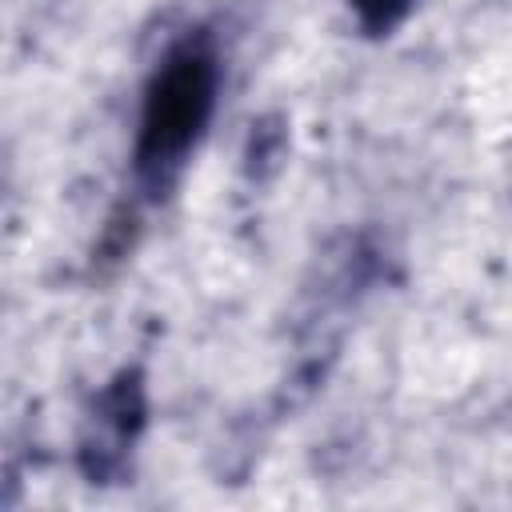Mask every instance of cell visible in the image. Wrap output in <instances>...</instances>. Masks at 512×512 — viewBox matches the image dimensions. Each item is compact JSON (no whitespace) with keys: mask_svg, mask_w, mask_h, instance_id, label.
<instances>
[{"mask_svg":"<svg viewBox=\"0 0 512 512\" xmlns=\"http://www.w3.org/2000/svg\"><path fill=\"white\" fill-rule=\"evenodd\" d=\"M216 104V56L204 36H188L156 64L144 112H140V136H136V176L148 188H164L192 144L200 140L208 116Z\"/></svg>","mask_w":512,"mask_h":512,"instance_id":"1","label":"cell"},{"mask_svg":"<svg viewBox=\"0 0 512 512\" xmlns=\"http://www.w3.org/2000/svg\"><path fill=\"white\" fill-rule=\"evenodd\" d=\"M408 4H412V0H352L360 24H364L368 32H388V28L408 12Z\"/></svg>","mask_w":512,"mask_h":512,"instance_id":"2","label":"cell"}]
</instances>
